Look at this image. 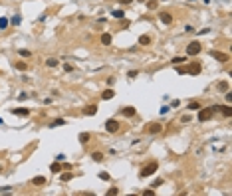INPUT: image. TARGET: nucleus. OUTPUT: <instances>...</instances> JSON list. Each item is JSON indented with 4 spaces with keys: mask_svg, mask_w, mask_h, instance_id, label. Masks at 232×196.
I'll use <instances>...</instances> for the list:
<instances>
[{
    "mask_svg": "<svg viewBox=\"0 0 232 196\" xmlns=\"http://www.w3.org/2000/svg\"><path fill=\"white\" fill-rule=\"evenodd\" d=\"M188 2H194V0H188Z\"/></svg>",
    "mask_w": 232,
    "mask_h": 196,
    "instance_id": "nucleus-40",
    "label": "nucleus"
},
{
    "mask_svg": "<svg viewBox=\"0 0 232 196\" xmlns=\"http://www.w3.org/2000/svg\"><path fill=\"white\" fill-rule=\"evenodd\" d=\"M171 62H173L175 65H179V64H183V62H187V57H173Z\"/></svg>",
    "mask_w": 232,
    "mask_h": 196,
    "instance_id": "nucleus-25",
    "label": "nucleus"
},
{
    "mask_svg": "<svg viewBox=\"0 0 232 196\" xmlns=\"http://www.w3.org/2000/svg\"><path fill=\"white\" fill-rule=\"evenodd\" d=\"M117 192H119L117 188H111V190H109V192H107V194H109V196H115V194H117Z\"/></svg>",
    "mask_w": 232,
    "mask_h": 196,
    "instance_id": "nucleus-34",
    "label": "nucleus"
},
{
    "mask_svg": "<svg viewBox=\"0 0 232 196\" xmlns=\"http://www.w3.org/2000/svg\"><path fill=\"white\" fill-rule=\"evenodd\" d=\"M177 73H181V75H183V73H187V69H185V67H177Z\"/></svg>",
    "mask_w": 232,
    "mask_h": 196,
    "instance_id": "nucleus-36",
    "label": "nucleus"
},
{
    "mask_svg": "<svg viewBox=\"0 0 232 196\" xmlns=\"http://www.w3.org/2000/svg\"><path fill=\"white\" fill-rule=\"evenodd\" d=\"M157 168H159L157 161H151L149 164H145L143 168H141V176H143V178H147V176H151V174L157 172Z\"/></svg>",
    "mask_w": 232,
    "mask_h": 196,
    "instance_id": "nucleus-1",
    "label": "nucleus"
},
{
    "mask_svg": "<svg viewBox=\"0 0 232 196\" xmlns=\"http://www.w3.org/2000/svg\"><path fill=\"white\" fill-rule=\"evenodd\" d=\"M161 184H163V180H161V178H157V180L153 182V186H151V188H157V186H161Z\"/></svg>",
    "mask_w": 232,
    "mask_h": 196,
    "instance_id": "nucleus-32",
    "label": "nucleus"
},
{
    "mask_svg": "<svg viewBox=\"0 0 232 196\" xmlns=\"http://www.w3.org/2000/svg\"><path fill=\"white\" fill-rule=\"evenodd\" d=\"M10 190H12L10 186H4V188H0V194H2V192H10Z\"/></svg>",
    "mask_w": 232,
    "mask_h": 196,
    "instance_id": "nucleus-35",
    "label": "nucleus"
},
{
    "mask_svg": "<svg viewBox=\"0 0 232 196\" xmlns=\"http://www.w3.org/2000/svg\"><path fill=\"white\" fill-rule=\"evenodd\" d=\"M8 26V18H0V30H4Z\"/></svg>",
    "mask_w": 232,
    "mask_h": 196,
    "instance_id": "nucleus-29",
    "label": "nucleus"
},
{
    "mask_svg": "<svg viewBox=\"0 0 232 196\" xmlns=\"http://www.w3.org/2000/svg\"><path fill=\"white\" fill-rule=\"evenodd\" d=\"M200 50H202V46H200V44L194 40V42H190V44L187 46V55H199Z\"/></svg>",
    "mask_w": 232,
    "mask_h": 196,
    "instance_id": "nucleus-2",
    "label": "nucleus"
},
{
    "mask_svg": "<svg viewBox=\"0 0 232 196\" xmlns=\"http://www.w3.org/2000/svg\"><path fill=\"white\" fill-rule=\"evenodd\" d=\"M99 178H101V180H109L111 176H109L107 172H99Z\"/></svg>",
    "mask_w": 232,
    "mask_h": 196,
    "instance_id": "nucleus-31",
    "label": "nucleus"
},
{
    "mask_svg": "<svg viewBox=\"0 0 232 196\" xmlns=\"http://www.w3.org/2000/svg\"><path fill=\"white\" fill-rule=\"evenodd\" d=\"M226 101H228V103H232V93H228V91H226Z\"/></svg>",
    "mask_w": 232,
    "mask_h": 196,
    "instance_id": "nucleus-39",
    "label": "nucleus"
},
{
    "mask_svg": "<svg viewBox=\"0 0 232 196\" xmlns=\"http://www.w3.org/2000/svg\"><path fill=\"white\" fill-rule=\"evenodd\" d=\"M212 117H214V111H212L210 107L208 109H202V111L199 113V121H200V123H202V121H210Z\"/></svg>",
    "mask_w": 232,
    "mask_h": 196,
    "instance_id": "nucleus-5",
    "label": "nucleus"
},
{
    "mask_svg": "<svg viewBox=\"0 0 232 196\" xmlns=\"http://www.w3.org/2000/svg\"><path fill=\"white\" fill-rule=\"evenodd\" d=\"M88 141H89V133H81V135H79V143H81V145H85Z\"/></svg>",
    "mask_w": 232,
    "mask_h": 196,
    "instance_id": "nucleus-22",
    "label": "nucleus"
},
{
    "mask_svg": "<svg viewBox=\"0 0 232 196\" xmlns=\"http://www.w3.org/2000/svg\"><path fill=\"white\" fill-rule=\"evenodd\" d=\"M14 67H16V69H20V71H26V69H28V64H26V62H16V64H14Z\"/></svg>",
    "mask_w": 232,
    "mask_h": 196,
    "instance_id": "nucleus-16",
    "label": "nucleus"
},
{
    "mask_svg": "<svg viewBox=\"0 0 232 196\" xmlns=\"http://www.w3.org/2000/svg\"><path fill=\"white\" fill-rule=\"evenodd\" d=\"M139 44H141V46H149V44H151V38H149V36H141V38H139Z\"/></svg>",
    "mask_w": 232,
    "mask_h": 196,
    "instance_id": "nucleus-19",
    "label": "nucleus"
},
{
    "mask_svg": "<svg viewBox=\"0 0 232 196\" xmlns=\"http://www.w3.org/2000/svg\"><path fill=\"white\" fill-rule=\"evenodd\" d=\"M163 2H167V0H163Z\"/></svg>",
    "mask_w": 232,
    "mask_h": 196,
    "instance_id": "nucleus-41",
    "label": "nucleus"
},
{
    "mask_svg": "<svg viewBox=\"0 0 232 196\" xmlns=\"http://www.w3.org/2000/svg\"><path fill=\"white\" fill-rule=\"evenodd\" d=\"M50 170H52V172H62V164H60V163H54L52 166H50Z\"/></svg>",
    "mask_w": 232,
    "mask_h": 196,
    "instance_id": "nucleus-21",
    "label": "nucleus"
},
{
    "mask_svg": "<svg viewBox=\"0 0 232 196\" xmlns=\"http://www.w3.org/2000/svg\"><path fill=\"white\" fill-rule=\"evenodd\" d=\"M12 115H18V117H28L30 115V109H24V107H18V109H10Z\"/></svg>",
    "mask_w": 232,
    "mask_h": 196,
    "instance_id": "nucleus-7",
    "label": "nucleus"
},
{
    "mask_svg": "<svg viewBox=\"0 0 232 196\" xmlns=\"http://www.w3.org/2000/svg\"><path fill=\"white\" fill-rule=\"evenodd\" d=\"M163 131V125H159V123H153L151 127H149V133L151 135H157V133H161Z\"/></svg>",
    "mask_w": 232,
    "mask_h": 196,
    "instance_id": "nucleus-10",
    "label": "nucleus"
},
{
    "mask_svg": "<svg viewBox=\"0 0 232 196\" xmlns=\"http://www.w3.org/2000/svg\"><path fill=\"white\" fill-rule=\"evenodd\" d=\"M147 8H149V10L157 8V0H149V2H147Z\"/></svg>",
    "mask_w": 232,
    "mask_h": 196,
    "instance_id": "nucleus-28",
    "label": "nucleus"
},
{
    "mask_svg": "<svg viewBox=\"0 0 232 196\" xmlns=\"http://www.w3.org/2000/svg\"><path fill=\"white\" fill-rule=\"evenodd\" d=\"M121 113L125 115V117H133L137 111H135V107H121Z\"/></svg>",
    "mask_w": 232,
    "mask_h": 196,
    "instance_id": "nucleus-11",
    "label": "nucleus"
},
{
    "mask_svg": "<svg viewBox=\"0 0 232 196\" xmlns=\"http://www.w3.org/2000/svg\"><path fill=\"white\" fill-rule=\"evenodd\" d=\"M91 159H93L95 163H101V161H103V152L95 151V152H93V154H91Z\"/></svg>",
    "mask_w": 232,
    "mask_h": 196,
    "instance_id": "nucleus-17",
    "label": "nucleus"
},
{
    "mask_svg": "<svg viewBox=\"0 0 232 196\" xmlns=\"http://www.w3.org/2000/svg\"><path fill=\"white\" fill-rule=\"evenodd\" d=\"M97 113V105H88L83 109V115H95Z\"/></svg>",
    "mask_w": 232,
    "mask_h": 196,
    "instance_id": "nucleus-12",
    "label": "nucleus"
},
{
    "mask_svg": "<svg viewBox=\"0 0 232 196\" xmlns=\"http://www.w3.org/2000/svg\"><path fill=\"white\" fill-rule=\"evenodd\" d=\"M12 24H20V16H14V18H12Z\"/></svg>",
    "mask_w": 232,
    "mask_h": 196,
    "instance_id": "nucleus-37",
    "label": "nucleus"
},
{
    "mask_svg": "<svg viewBox=\"0 0 232 196\" xmlns=\"http://www.w3.org/2000/svg\"><path fill=\"white\" fill-rule=\"evenodd\" d=\"M218 89L226 93V91H228V81H220V83H218Z\"/></svg>",
    "mask_w": 232,
    "mask_h": 196,
    "instance_id": "nucleus-24",
    "label": "nucleus"
},
{
    "mask_svg": "<svg viewBox=\"0 0 232 196\" xmlns=\"http://www.w3.org/2000/svg\"><path fill=\"white\" fill-rule=\"evenodd\" d=\"M62 125H66V121H64V119H56V121H52L50 127H62Z\"/></svg>",
    "mask_w": 232,
    "mask_h": 196,
    "instance_id": "nucleus-23",
    "label": "nucleus"
},
{
    "mask_svg": "<svg viewBox=\"0 0 232 196\" xmlns=\"http://www.w3.org/2000/svg\"><path fill=\"white\" fill-rule=\"evenodd\" d=\"M32 184L34 186H44L46 184V178H44V176H34V178H32Z\"/></svg>",
    "mask_w": 232,
    "mask_h": 196,
    "instance_id": "nucleus-13",
    "label": "nucleus"
},
{
    "mask_svg": "<svg viewBox=\"0 0 232 196\" xmlns=\"http://www.w3.org/2000/svg\"><path fill=\"white\" fill-rule=\"evenodd\" d=\"M101 44H103V46H109L111 44V36L109 34H103V36H101Z\"/></svg>",
    "mask_w": 232,
    "mask_h": 196,
    "instance_id": "nucleus-18",
    "label": "nucleus"
},
{
    "mask_svg": "<svg viewBox=\"0 0 232 196\" xmlns=\"http://www.w3.org/2000/svg\"><path fill=\"white\" fill-rule=\"evenodd\" d=\"M188 109H190V111H197V109H200V105L197 101H192V103H188Z\"/></svg>",
    "mask_w": 232,
    "mask_h": 196,
    "instance_id": "nucleus-27",
    "label": "nucleus"
},
{
    "mask_svg": "<svg viewBox=\"0 0 232 196\" xmlns=\"http://www.w3.org/2000/svg\"><path fill=\"white\" fill-rule=\"evenodd\" d=\"M220 111L224 113V117H232V107H230V105H222Z\"/></svg>",
    "mask_w": 232,
    "mask_h": 196,
    "instance_id": "nucleus-14",
    "label": "nucleus"
},
{
    "mask_svg": "<svg viewBox=\"0 0 232 196\" xmlns=\"http://www.w3.org/2000/svg\"><path fill=\"white\" fill-rule=\"evenodd\" d=\"M58 64H60V62H58L56 57H50V60L46 62V65H48V67H58Z\"/></svg>",
    "mask_w": 232,
    "mask_h": 196,
    "instance_id": "nucleus-20",
    "label": "nucleus"
},
{
    "mask_svg": "<svg viewBox=\"0 0 232 196\" xmlns=\"http://www.w3.org/2000/svg\"><path fill=\"white\" fill-rule=\"evenodd\" d=\"M18 54L22 55V57H30V55H32L30 52H28V50H18Z\"/></svg>",
    "mask_w": 232,
    "mask_h": 196,
    "instance_id": "nucleus-30",
    "label": "nucleus"
},
{
    "mask_svg": "<svg viewBox=\"0 0 232 196\" xmlns=\"http://www.w3.org/2000/svg\"><path fill=\"white\" fill-rule=\"evenodd\" d=\"M113 97H115V91H113V89H105V91L101 93V99H103V101H109V99H113Z\"/></svg>",
    "mask_w": 232,
    "mask_h": 196,
    "instance_id": "nucleus-8",
    "label": "nucleus"
},
{
    "mask_svg": "<svg viewBox=\"0 0 232 196\" xmlns=\"http://www.w3.org/2000/svg\"><path fill=\"white\" fill-rule=\"evenodd\" d=\"M159 18H161V22H163V24H171V22H173V16H171L169 12H161V14H159Z\"/></svg>",
    "mask_w": 232,
    "mask_h": 196,
    "instance_id": "nucleus-9",
    "label": "nucleus"
},
{
    "mask_svg": "<svg viewBox=\"0 0 232 196\" xmlns=\"http://www.w3.org/2000/svg\"><path fill=\"white\" fill-rule=\"evenodd\" d=\"M56 161H58V163H64V161H66V154H58Z\"/></svg>",
    "mask_w": 232,
    "mask_h": 196,
    "instance_id": "nucleus-33",
    "label": "nucleus"
},
{
    "mask_svg": "<svg viewBox=\"0 0 232 196\" xmlns=\"http://www.w3.org/2000/svg\"><path fill=\"white\" fill-rule=\"evenodd\" d=\"M123 16H125V12H123V10H115V12H113V18H119V20H121Z\"/></svg>",
    "mask_w": 232,
    "mask_h": 196,
    "instance_id": "nucleus-26",
    "label": "nucleus"
},
{
    "mask_svg": "<svg viewBox=\"0 0 232 196\" xmlns=\"http://www.w3.org/2000/svg\"><path fill=\"white\" fill-rule=\"evenodd\" d=\"M72 178H74V172H64L62 176H60V180H62V182H69Z\"/></svg>",
    "mask_w": 232,
    "mask_h": 196,
    "instance_id": "nucleus-15",
    "label": "nucleus"
},
{
    "mask_svg": "<svg viewBox=\"0 0 232 196\" xmlns=\"http://www.w3.org/2000/svg\"><path fill=\"white\" fill-rule=\"evenodd\" d=\"M127 75H129V77H135V75H137V69H131V71H129Z\"/></svg>",
    "mask_w": 232,
    "mask_h": 196,
    "instance_id": "nucleus-38",
    "label": "nucleus"
},
{
    "mask_svg": "<svg viewBox=\"0 0 232 196\" xmlns=\"http://www.w3.org/2000/svg\"><path fill=\"white\" fill-rule=\"evenodd\" d=\"M210 55H212L214 60H218L220 64H224V62H228V55H226V54H222V52H216V50H212V52H210Z\"/></svg>",
    "mask_w": 232,
    "mask_h": 196,
    "instance_id": "nucleus-6",
    "label": "nucleus"
},
{
    "mask_svg": "<svg viewBox=\"0 0 232 196\" xmlns=\"http://www.w3.org/2000/svg\"><path fill=\"white\" fill-rule=\"evenodd\" d=\"M105 131H107V133H117V131H119V121L117 119H107L105 121Z\"/></svg>",
    "mask_w": 232,
    "mask_h": 196,
    "instance_id": "nucleus-3",
    "label": "nucleus"
},
{
    "mask_svg": "<svg viewBox=\"0 0 232 196\" xmlns=\"http://www.w3.org/2000/svg\"><path fill=\"white\" fill-rule=\"evenodd\" d=\"M200 71H202V65L199 64V62H190L187 67V73H190V75H199Z\"/></svg>",
    "mask_w": 232,
    "mask_h": 196,
    "instance_id": "nucleus-4",
    "label": "nucleus"
}]
</instances>
